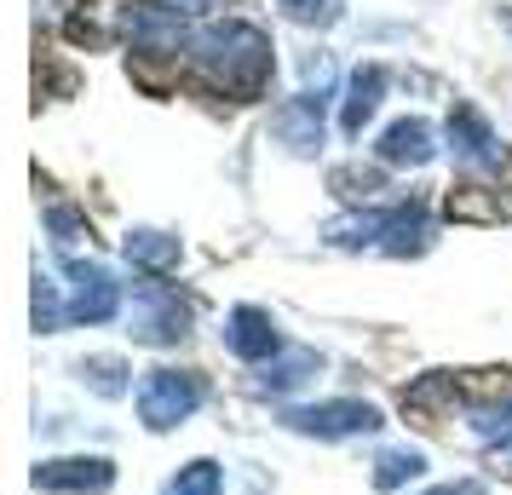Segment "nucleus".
<instances>
[{"label": "nucleus", "instance_id": "f257e3e1", "mask_svg": "<svg viewBox=\"0 0 512 495\" xmlns=\"http://www.w3.org/2000/svg\"><path fill=\"white\" fill-rule=\"evenodd\" d=\"M185 52H190V70L202 75L213 93H231V98H259L265 81H271V70H277L271 41L254 24H242V18L208 24Z\"/></svg>", "mask_w": 512, "mask_h": 495}, {"label": "nucleus", "instance_id": "f03ea898", "mask_svg": "<svg viewBox=\"0 0 512 495\" xmlns=\"http://www.w3.org/2000/svg\"><path fill=\"white\" fill-rule=\"evenodd\" d=\"M202 409V380L190 369H150L139 386V421L150 432H173L179 421H190Z\"/></svg>", "mask_w": 512, "mask_h": 495}, {"label": "nucleus", "instance_id": "7ed1b4c3", "mask_svg": "<svg viewBox=\"0 0 512 495\" xmlns=\"http://www.w3.org/2000/svg\"><path fill=\"white\" fill-rule=\"evenodd\" d=\"M190 334V306L179 300V288L167 283H139L133 288V340L139 346H179Z\"/></svg>", "mask_w": 512, "mask_h": 495}, {"label": "nucleus", "instance_id": "20e7f679", "mask_svg": "<svg viewBox=\"0 0 512 495\" xmlns=\"http://www.w3.org/2000/svg\"><path fill=\"white\" fill-rule=\"evenodd\" d=\"M282 426H294L305 438H357V432H374L380 426V409L363 398H334V403H305V409H288Z\"/></svg>", "mask_w": 512, "mask_h": 495}, {"label": "nucleus", "instance_id": "39448f33", "mask_svg": "<svg viewBox=\"0 0 512 495\" xmlns=\"http://www.w3.org/2000/svg\"><path fill=\"white\" fill-rule=\"evenodd\" d=\"M64 277H70V323H110L121 311V283L93 260H64Z\"/></svg>", "mask_w": 512, "mask_h": 495}, {"label": "nucleus", "instance_id": "423d86ee", "mask_svg": "<svg viewBox=\"0 0 512 495\" xmlns=\"http://www.w3.org/2000/svg\"><path fill=\"white\" fill-rule=\"evenodd\" d=\"M110 484H116V467L104 455H58L35 467V490L52 495H104Z\"/></svg>", "mask_w": 512, "mask_h": 495}, {"label": "nucleus", "instance_id": "0eeeda50", "mask_svg": "<svg viewBox=\"0 0 512 495\" xmlns=\"http://www.w3.org/2000/svg\"><path fill=\"white\" fill-rule=\"evenodd\" d=\"M449 150H455L466 167H484V173H501V167H507V150L495 139V127H489L472 104H455V110H449Z\"/></svg>", "mask_w": 512, "mask_h": 495}, {"label": "nucleus", "instance_id": "6e6552de", "mask_svg": "<svg viewBox=\"0 0 512 495\" xmlns=\"http://www.w3.org/2000/svg\"><path fill=\"white\" fill-rule=\"evenodd\" d=\"M219 334H225V352L242 357V363H271L282 352L277 323H271V311H259V306H236Z\"/></svg>", "mask_w": 512, "mask_h": 495}, {"label": "nucleus", "instance_id": "1a4fd4ad", "mask_svg": "<svg viewBox=\"0 0 512 495\" xmlns=\"http://www.w3.org/2000/svg\"><path fill=\"white\" fill-rule=\"evenodd\" d=\"M271 127H277V139L288 144L294 156H317V150H323V98L300 93L294 104H282L277 116H271Z\"/></svg>", "mask_w": 512, "mask_h": 495}, {"label": "nucleus", "instance_id": "9d476101", "mask_svg": "<svg viewBox=\"0 0 512 495\" xmlns=\"http://www.w3.org/2000/svg\"><path fill=\"white\" fill-rule=\"evenodd\" d=\"M121 24H127V35L139 41V52H162V58H167V52L190 47L179 12H167V6H156V0H150V6H127V18H121Z\"/></svg>", "mask_w": 512, "mask_h": 495}, {"label": "nucleus", "instance_id": "9b49d317", "mask_svg": "<svg viewBox=\"0 0 512 495\" xmlns=\"http://www.w3.org/2000/svg\"><path fill=\"white\" fill-rule=\"evenodd\" d=\"M432 127L420 116H403V121H392L386 133H380V144H374V156H380V167H426L432 162Z\"/></svg>", "mask_w": 512, "mask_h": 495}, {"label": "nucleus", "instance_id": "f8f14e48", "mask_svg": "<svg viewBox=\"0 0 512 495\" xmlns=\"http://www.w3.org/2000/svg\"><path fill=\"white\" fill-rule=\"evenodd\" d=\"M380 98H386V70H380V64H357L351 81H346V110H340V127H346L351 139L374 121Z\"/></svg>", "mask_w": 512, "mask_h": 495}, {"label": "nucleus", "instance_id": "ddd939ff", "mask_svg": "<svg viewBox=\"0 0 512 495\" xmlns=\"http://www.w3.org/2000/svg\"><path fill=\"white\" fill-rule=\"evenodd\" d=\"M426 242H432V219H426V208H415V202H403V208L386 213V231H380V248L392 254V260H403V254H426Z\"/></svg>", "mask_w": 512, "mask_h": 495}, {"label": "nucleus", "instance_id": "4468645a", "mask_svg": "<svg viewBox=\"0 0 512 495\" xmlns=\"http://www.w3.org/2000/svg\"><path fill=\"white\" fill-rule=\"evenodd\" d=\"M179 236L156 231V225H139V231H127V260L139 265V271H150V277H162V271H173L179 265Z\"/></svg>", "mask_w": 512, "mask_h": 495}, {"label": "nucleus", "instance_id": "2eb2a0df", "mask_svg": "<svg viewBox=\"0 0 512 495\" xmlns=\"http://www.w3.org/2000/svg\"><path fill=\"white\" fill-rule=\"evenodd\" d=\"M403 409H409V415H420L426 426H443L449 415H455V375H426V380H415V386L403 392Z\"/></svg>", "mask_w": 512, "mask_h": 495}, {"label": "nucleus", "instance_id": "dca6fc26", "mask_svg": "<svg viewBox=\"0 0 512 495\" xmlns=\"http://www.w3.org/2000/svg\"><path fill=\"white\" fill-rule=\"evenodd\" d=\"M380 231H386V213H340L323 225L334 248H380Z\"/></svg>", "mask_w": 512, "mask_h": 495}, {"label": "nucleus", "instance_id": "f3484780", "mask_svg": "<svg viewBox=\"0 0 512 495\" xmlns=\"http://www.w3.org/2000/svg\"><path fill=\"white\" fill-rule=\"evenodd\" d=\"M317 369H323V357L317 352H288V357H277V363H265L259 386H265V392H294V386H305Z\"/></svg>", "mask_w": 512, "mask_h": 495}, {"label": "nucleus", "instance_id": "a211bd4d", "mask_svg": "<svg viewBox=\"0 0 512 495\" xmlns=\"http://www.w3.org/2000/svg\"><path fill=\"white\" fill-rule=\"evenodd\" d=\"M426 472V455L420 449H380L374 455V490H397V484H409Z\"/></svg>", "mask_w": 512, "mask_h": 495}, {"label": "nucleus", "instance_id": "6ab92c4d", "mask_svg": "<svg viewBox=\"0 0 512 495\" xmlns=\"http://www.w3.org/2000/svg\"><path fill=\"white\" fill-rule=\"evenodd\" d=\"M81 380L93 386L98 398H127V386H133L121 357H87V363H81Z\"/></svg>", "mask_w": 512, "mask_h": 495}, {"label": "nucleus", "instance_id": "aec40b11", "mask_svg": "<svg viewBox=\"0 0 512 495\" xmlns=\"http://www.w3.org/2000/svg\"><path fill=\"white\" fill-rule=\"evenodd\" d=\"M219 484H225L219 461H190V467H179L173 478H167L162 495H219Z\"/></svg>", "mask_w": 512, "mask_h": 495}, {"label": "nucleus", "instance_id": "412c9836", "mask_svg": "<svg viewBox=\"0 0 512 495\" xmlns=\"http://www.w3.org/2000/svg\"><path fill=\"white\" fill-rule=\"evenodd\" d=\"M328 190H334V196H346V202H363V196H374V190H380V167H334V173H328Z\"/></svg>", "mask_w": 512, "mask_h": 495}, {"label": "nucleus", "instance_id": "4be33fe9", "mask_svg": "<svg viewBox=\"0 0 512 495\" xmlns=\"http://www.w3.org/2000/svg\"><path fill=\"white\" fill-rule=\"evenodd\" d=\"M449 213L455 219H507V202H484L478 185H461V190H449Z\"/></svg>", "mask_w": 512, "mask_h": 495}, {"label": "nucleus", "instance_id": "5701e85b", "mask_svg": "<svg viewBox=\"0 0 512 495\" xmlns=\"http://www.w3.org/2000/svg\"><path fill=\"white\" fill-rule=\"evenodd\" d=\"M29 311H35V329H41V334H52L64 317H70V311L58 306V283H47V277H35V306H29Z\"/></svg>", "mask_w": 512, "mask_h": 495}, {"label": "nucleus", "instance_id": "b1692460", "mask_svg": "<svg viewBox=\"0 0 512 495\" xmlns=\"http://www.w3.org/2000/svg\"><path fill=\"white\" fill-rule=\"evenodd\" d=\"M47 225H52V236H58V242H75V236H87V225H81V213H75V208H52V213H47Z\"/></svg>", "mask_w": 512, "mask_h": 495}, {"label": "nucleus", "instance_id": "393cba45", "mask_svg": "<svg viewBox=\"0 0 512 495\" xmlns=\"http://www.w3.org/2000/svg\"><path fill=\"white\" fill-rule=\"evenodd\" d=\"M282 6H288V12H294V18H300V24H311V18H334V0H282Z\"/></svg>", "mask_w": 512, "mask_h": 495}, {"label": "nucleus", "instance_id": "a878e982", "mask_svg": "<svg viewBox=\"0 0 512 495\" xmlns=\"http://www.w3.org/2000/svg\"><path fill=\"white\" fill-rule=\"evenodd\" d=\"M426 495H484V484L478 478H455V484H438V490H426Z\"/></svg>", "mask_w": 512, "mask_h": 495}, {"label": "nucleus", "instance_id": "bb28decb", "mask_svg": "<svg viewBox=\"0 0 512 495\" xmlns=\"http://www.w3.org/2000/svg\"><path fill=\"white\" fill-rule=\"evenodd\" d=\"M156 6H167V12H185V18H190V12H208L213 0H156Z\"/></svg>", "mask_w": 512, "mask_h": 495}]
</instances>
